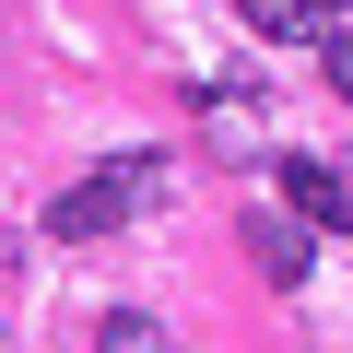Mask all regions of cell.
Segmentation results:
<instances>
[{
	"label": "cell",
	"mask_w": 353,
	"mask_h": 353,
	"mask_svg": "<svg viewBox=\"0 0 353 353\" xmlns=\"http://www.w3.org/2000/svg\"><path fill=\"white\" fill-rule=\"evenodd\" d=\"M153 189H165V153H106L83 189H59V201H48V236H59V248H94V236H118Z\"/></svg>",
	"instance_id": "cell-1"
},
{
	"label": "cell",
	"mask_w": 353,
	"mask_h": 353,
	"mask_svg": "<svg viewBox=\"0 0 353 353\" xmlns=\"http://www.w3.org/2000/svg\"><path fill=\"white\" fill-rule=\"evenodd\" d=\"M271 189L318 224V236H353V189H341V165H318V153H283L271 165Z\"/></svg>",
	"instance_id": "cell-2"
},
{
	"label": "cell",
	"mask_w": 353,
	"mask_h": 353,
	"mask_svg": "<svg viewBox=\"0 0 353 353\" xmlns=\"http://www.w3.org/2000/svg\"><path fill=\"white\" fill-rule=\"evenodd\" d=\"M248 259H259L271 283H306V271H318V224H306L294 201H283V212H248Z\"/></svg>",
	"instance_id": "cell-3"
},
{
	"label": "cell",
	"mask_w": 353,
	"mask_h": 353,
	"mask_svg": "<svg viewBox=\"0 0 353 353\" xmlns=\"http://www.w3.org/2000/svg\"><path fill=\"white\" fill-rule=\"evenodd\" d=\"M236 12H248V36H330L318 0H236Z\"/></svg>",
	"instance_id": "cell-4"
},
{
	"label": "cell",
	"mask_w": 353,
	"mask_h": 353,
	"mask_svg": "<svg viewBox=\"0 0 353 353\" xmlns=\"http://www.w3.org/2000/svg\"><path fill=\"white\" fill-rule=\"evenodd\" d=\"M94 353H165V330H153V318H141V306H118V318H106V330H94Z\"/></svg>",
	"instance_id": "cell-5"
},
{
	"label": "cell",
	"mask_w": 353,
	"mask_h": 353,
	"mask_svg": "<svg viewBox=\"0 0 353 353\" xmlns=\"http://www.w3.org/2000/svg\"><path fill=\"white\" fill-rule=\"evenodd\" d=\"M318 71H330V94H353V24H330V36H318Z\"/></svg>",
	"instance_id": "cell-6"
}]
</instances>
